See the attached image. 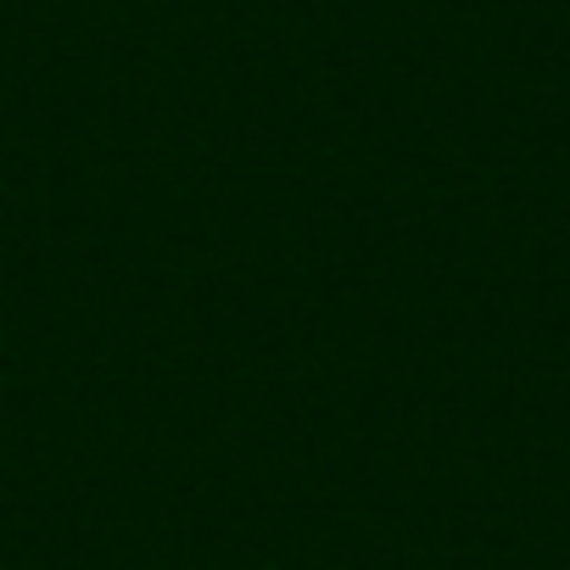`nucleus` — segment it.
<instances>
[]
</instances>
